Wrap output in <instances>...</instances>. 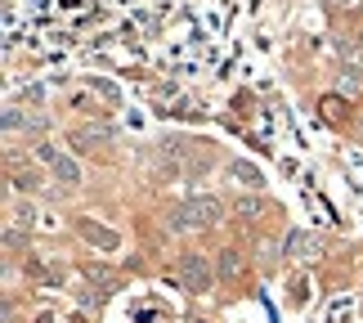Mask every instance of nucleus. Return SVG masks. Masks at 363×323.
I'll list each match as a JSON object with an SVG mask.
<instances>
[{
	"instance_id": "6",
	"label": "nucleus",
	"mask_w": 363,
	"mask_h": 323,
	"mask_svg": "<svg viewBox=\"0 0 363 323\" xmlns=\"http://www.w3.org/2000/svg\"><path fill=\"white\" fill-rule=\"evenodd\" d=\"M229 175H233V180H242L247 189H260V185H264V175H260L251 162H233V166H229Z\"/></svg>"
},
{
	"instance_id": "7",
	"label": "nucleus",
	"mask_w": 363,
	"mask_h": 323,
	"mask_svg": "<svg viewBox=\"0 0 363 323\" xmlns=\"http://www.w3.org/2000/svg\"><path fill=\"white\" fill-rule=\"evenodd\" d=\"M233 212H238V216H264V202L260 198H238V202H233Z\"/></svg>"
},
{
	"instance_id": "4",
	"label": "nucleus",
	"mask_w": 363,
	"mask_h": 323,
	"mask_svg": "<svg viewBox=\"0 0 363 323\" xmlns=\"http://www.w3.org/2000/svg\"><path fill=\"white\" fill-rule=\"evenodd\" d=\"M81 234H86V243H94L99 251H117L121 247V234L104 229V224H94V220H81Z\"/></svg>"
},
{
	"instance_id": "8",
	"label": "nucleus",
	"mask_w": 363,
	"mask_h": 323,
	"mask_svg": "<svg viewBox=\"0 0 363 323\" xmlns=\"http://www.w3.org/2000/svg\"><path fill=\"white\" fill-rule=\"evenodd\" d=\"M90 90H99L104 99H113V104L121 99V94H117V86H113V81H104V77H90Z\"/></svg>"
},
{
	"instance_id": "1",
	"label": "nucleus",
	"mask_w": 363,
	"mask_h": 323,
	"mask_svg": "<svg viewBox=\"0 0 363 323\" xmlns=\"http://www.w3.org/2000/svg\"><path fill=\"white\" fill-rule=\"evenodd\" d=\"M220 198H193L189 207H179V212L171 216V229H206V224L220 220Z\"/></svg>"
},
{
	"instance_id": "3",
	"label": "nucleus",
	"mask_w": 363,
	"mask_h": 323,
	"mask_svg": "<svg viewBox=\"0 0 363 323\" xmlns=\"http://www.w3.org/2000/svg\"><path fill=\"white\" fill-rule=\"evenodd\" d=\"M179 278H184L189 292H206V283H211V265H206V256L184 251V256H179Z\"/></svg>"
},
{
	"instance_id": "2",
	"label": "nucleus",
	"mask_w": 363,
	"mask_h": 323,
	"mask_svg": "<svg viewBox=\"0 0 363 323\" xmlns=\"http://www.w3.org/2000/svg\"><path fill=\"white\" fill-rule=\"evenodd\" d=\"M36 153H40V162H45L50 171H54V175H59L63 185H67V189H77V185H81V166H77L72 158H67V153H59L54 144H40Z\"/></svg>"
},
{
	"instance_id": "5",
	"label": "nucleus",
	"mask_w": 363,
	"mask_h": 323,
	"mask_svg": "<svg viewBox=\"0 0 363 323\" xmlns=\"http://www.w3.org/2000/svg\"><path fill=\"white\" fill-rule=\"evenodd\" d=\"M287 256H291V261H314V256H318V238H310L305 229L287 234Z\"/></svg>"
},
{
	"instance_id": "9",
	"label": "nucleus",
	"mask_w": 363,
	"mask_h": 323,
	"mask_svg": "<svg viewBox=\"0 0 363 323\" xmlns=\"http://www.w3.org/2000/svg\"><path fill=\"white\" fill-rule=\"evenodd\" d=\"M18 126L27 131V126H32V117H27V112H18V108H9V112H5V131H18Z\"/></svg>"
}]
</instances>
